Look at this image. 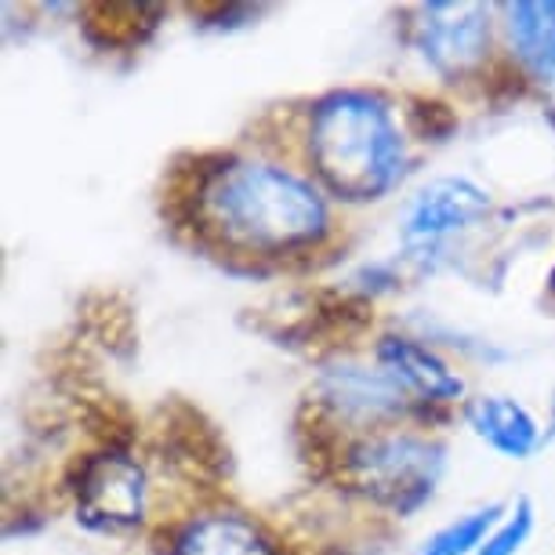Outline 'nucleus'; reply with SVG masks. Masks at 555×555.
Returning <instances> with one entry per match:
<instances>
[{
  "label": "nucleus",
  "instance_id": "f257e3e1",
  "mask_svg": "<svg viewBox=\"0 0 555 555\" xmlns=\"http://www.w3.org/2000/svg\"><path fill=\"white\" fill-rule=\"evenodd\" d=\"M196 225L244 255H291L327 236L331 211L309 178L266 160L207 167L190 196Z\"/></svg>",
  "mask_w": 555,
  "mask_h": 555
},
{
  "label": "nucleus",
  "instance_id": "7ed1b4c3",
  "mask_svg": "<svg viewBox=\"0 0 555 555\" xmlns=\"http://www.w3.org/2000/svg\"><path fill=\"white\" fill-rule=\"evenodd\" d=\"M341 473L356 494H363L371 505L411 519L433 501L439 479L447 473V450L425 436L385 433L349 447Z\"/></svg>",
  "mask_w": 555,
  "mask_h": 555
},
{
  "label": "nucleus",
  "instance_id": "0eeeda50",
  "mask_svg": "<svg viewBox=\"0 0 555 555\" xmlns=\"http://www.w3.org/2000/svg\"><path fill=\"white\" fill-rule=\"evenodd\" d=\"M317 403L338 422L385 425L411 411V396L400 389L385 366H366L356 360H334L320 366Z\"/></svg>",
  "mask_w": 555,
  "mask_h": 555
},
{
  "label": "nucleus",
  "instance_id": "6e6552de",
  "mask_svg": "<svg viewBox=\"0 0 555 555\" xmlns=\"http://www.w3.org/2000/svg\"><path fill=\"white\" fill-rule=\"evenodd\" d=\"M378 366L400 382L406 396H414L417 403H454L465 396V382L457 371H450V363L439 352L417 338H403V334H389L378 341Z\"/></svg>",
  "mask_w": 555,
  "mask_h": 555
},
{
  "label": "nucleus",
  "instance_id": "f3484780",
  "mask_svg": "<svg viewBox=\"0 0 555 555\" xmlns=\"http://www.w3.org/2000/svg\"><path fill=\"white\" fill-rule=\"evenodd\" d=\"M552 439H555V392L548 400V428H544V443H552Z\"/></svg>",
  "mask_w": 555,
  "mask_h": 555
},
{
  "label": "nucleus",
  "instance_id": "6ab92c4d",
  "mask_svg": "<svg viewBox=\"0 0 555 555\" xmlns=\"http://www.w3.org/2000/svg\"><path fill=\"white\" fill-rule=\"evenodd\" d=\"M327 555H363V552H352V548H331Z\"/></svg>",
  "mask_w": 555,
  "mask_h": 555
},
{
  "label": "nucleus",
  "instance_id": "f03ea898",
  "mask_svg": "<svg viewBox=\"0 0 555 555\" xmlns=\"http://www.w3.org/2000/svg\"><path fill=\"white\" fill-rule=\"evenodd\" d=\"M309 160L349 204L389 196L406 175V139L378 91H331L309 113Z\"/></svg>",
  "mask_w": 555,
  "mask_h": 555
},
{
  "label": "nucleus",
  "instance_id": "39448f33",
  "mask_svg": "<svg viewBox=\"0 0 555 555\" xmlns=\"http://www.w3.org/2000/svg\"><path fill=\"white\" fill-rule=\"evenodd\" d=\"M414 48L443 80H465L490 55V8L473 0H433L414 8Z\"/></svg>",
  "mask_w": 555,
  "mask_h": 555
},
{
  "label": "nucleus",
  "instance_id": "dca6fc26",
  "mask_svg": "<svg viewBox=\"0 0 555 555\" xmlns=\"http://www.w3.org/2000/svg\"><path fill=\"white\" fill-rule=\"evenodd\" d=\"M411 131L425 142H447L457 134V113L447 102L414 99L411 102Z\"/></svg>",
  "mask_w": 555,
  "mask_h": 555
},
{
  "label": "nucleus",
  "instance_id": "20e7f679",
  "mask_svg": "<svg viewBox=\"0 0 555 555\" xmlns=\"http://www.w3.org/2000/svg\"><path fill=\"white\" fill-rule=\"evenodd\" d=\"M77 519L99 533H128L145 519L150 508V476L128 450H99L88 454L73 473Z\"/></svg>",
  "mask_w": 555,
  "mask_h": 555
},
{
  "label": "nucleus",
  "instance_id": "a211bd4d",
  "mask_svg": "<svg viewBox=\"0 0 555 555\" xmlns=\"http://www.w3.org/2000/svg\"><path fill=\"white\" fill-rule=\"evenodd\" d=\"M548 295H552V301H555V266H552V272H548Z\"/></svg>",
  "mask_w": 555,
  "mask_h": 555
},
{
  "label": "nucleus",
  "instance_id": "f8f14e48",
  "mask_svg": "<svg viewBox=\"0 0 555 555\" xmlns=\"http://www.w3.org/2000/svg\"><path fill=\"white\" fill-rule=\"evenodd\" d=\"M164 439L167 450H171V461H178L182 468H190L193 476H222L229 465V454L218 439L215 425L204 422L201 411L185 403H175L167 411V425H164Z\"/></svg>",
  "mask_w": 555,
  "mask_h": 555
},
{
  "label": "nucleus",
  "instance_id": "423d86ee",
  "mask_svg": "<svg viewBox=\"0 0 555 555\" xmlns=\"http://www.w3.org/2000/svg\"><path fill=\"white\" fill-rule=\"evenodd\" d=\"M490 211L487 190H479L473 178H436L406 204L400 236L406 258H433L447 240L476 229Z\"/></svg>",
  "mask_w": 555,
  "mask_h": 555
},
{
  "label": "nucleus",
  "instance_id": "ddd939ff",
  "mask_svg": "<svg viewBox=\"0 0 555 555\" xmlns=\"http://www.w3.org/2000/svg\"><path fill=\"white\" fill-rule=\"evenodd\" d=\"M160 8L153 4H88L83 8V37L99 51H124L145 44L156 29Z\"/></svg>",
  "mask_w": 555,
  "mask_h": 555
},
{
  "label": "nucleus",
  "instance_id": "1a4fd4ad",
  "mask_svg": "<svg viewBox=\"0 0 555 555\" xmlns=\"http://www.w3.org/2000/svg\"><path fill=\"white\" fill-rule=\"evenodd\" d=\"M465 422L476 439H483L501 457L527 461L544 447V428L538 425V417L512 396H476L465 403Z\"/></svg>",
  "mask_w": 555,
  "mask_h": 555
},
{
  "label": "nucleus",
  "instance_id": "4468645a",
  "mask_svg": "<svg viewBox=\"0 0 555 555\" xmlns=\"http://www.w3.org/2000/svg\"><path fill=\"white\" fill-rule=\"evenodd\" d=\"M505 512L508 508L501 505V501L476 508V512H465V516H457L454 522L428 533V538L417 544L414 555H479L483 541L494 533L498 522L505 519Z\"/></svg>",
  "mask_w": 555,
  "mask_h": 555
},
{
  "label": "nucleus",
  "instance_id": "9d476101",
  "mask_svg": "<svg viewBox=\"0 0 555 555\" xmlns=\"http://www.w3.org/2000/svg\"><path fill=\"white\" fill-rule=\"evenodd\" d=\"M167 555H276V548L250 519L236 512H215L178 527Z\"/></svg>",
  "mask_w": 555,
  "mask_h": 555
},
{
  "label": "nucleus",
  "instance_id": "2eb2a0df",
  "mask_svg": "<svg viewBox=\"0 0 555 555\" xmlns=\"http://www.w3.org/2000/svg\"><path fill=\"white\" fill-rule=\"evenodd\" d=\"M533 522H538L533 501L530 498H519L516 505L505 512V519H501L498 527H494V533H490V538L483 541L479 555H519L522 544L530 541Z\"/></svg>",
  "mask_w": 555,
  "mask_h": 555
},
{
  "label": "nucleus",
  "instance_id": "9b49d317",
  "mask_svg": "<svg viewBox=\"0 0 555 555\" xmlns=\"http://www.w3.org/2000/svg\"><path fill=\"white\" fill-rule=\"evenodd\" d=\"M505 26L516 59L522 69H530L533 77L555 80V0H519V4H505Z\"/></svg>",
  "mask_w": 555,
  "mask_h": 555
}]
</instances>
